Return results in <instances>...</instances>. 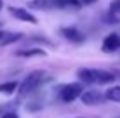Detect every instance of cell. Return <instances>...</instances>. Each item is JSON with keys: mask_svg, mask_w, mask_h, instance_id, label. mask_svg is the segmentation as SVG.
I'll use <instances>...</instances> for the list:
<instances>
[{"mask_svg": "<svg viewBox=\"0 0 120 118\" xmlns=\"http://www.w3.org/2000/svg\"><path fill=\"white\" fill-rule=\"evenodd\" d=\"M77 78L84 83H96V85H106L115 82L117 75L106 70H96V68H80L77 71Z\"/></svg>", "mask_w": 120, "mask_h": 118, "instance_id": "cell-1", "label": "cell"}, {"mask_svg": "<svg viewBox=\"0 0 120 118\" xmlns=\"http://www.w3.org/2000/svg\"><path fill=\"white\" fill-rule=\"evenodd\" d=\"M45 76H47V73H45L44 70H35V71H31L30 75H26V78L21 82V85H18L19 96L24 97V96L31 94V92H35L37 89L44 83Z\"/></svg>", "mask_w": 120, "mask_h": 118, "instance_id": "cell-2", "label": "cell"}, {"mask_svg": "<svg viewBox=\"0 0 120 118\" xmlns=\"http://www.w3.org/2000/svg\"><path fill=\"white\" fill-rule=\"evenodd\" d=\"M82 92H84V85L82 83H66L61 87L59 97L64 103H73L75 99H78L82 96Z\"/></svg>", "mask_w": 120, "mask_h": 118, "instance_id": "cell-3", "label": "cell"}, {"mask_svg": "<svg viewBox=\"0 0 120 118\" xmlns=\"http://www.w3.org/2000/svg\"><path fill=\"white\" fill-rule=\"evenodd\" d=\"M59 33L63 35L68 42H73V43H82L85 40V35L75 26H63L59 30Z\"/></svg>", "mask_w": 120, "mask_h": 118, "instance_id": "cell-4", "label": "cell"}, {"mask_svg": "<svg viewBox=\"0 0 120 118\" xmlns=\"http://www.w3.org/2000/svg\"><path fill=\"white\" fill-rule=\"evenodd\" d=\"M80 101L84 104H87V106H96V104H103L106 99H105V94H101L98 90H85V92H82Z\"/></svg>", "mask_w": 120, "mask_h": 118, "instance_id": "cell-5", "label": "cell"}, {"mask_svg": "<svg viewBox=\"0 0 120 118\" xmlns=\"http://www.w3.org/2000/svg\"><path fill=\"white\" fill-rule=\"evenodd\" d=\"M103 52H115V50H118L120 49V35L118 33H108L105 36V40H103Z\"/></svg>", "mask_w": 120, "mask_h": 118, "instance_id": "cell-6", "label": "cell"}, {"mask_svg": "<svg viewBox=\"0 0 120 118\" xmlns=\"http://www.w3.org/2000/svg\"><path fill=\"white\" fill-rule=\"evenodd\" d=\"M9 12H11V16H12V18L19 19V21L31 23V24H35V23H37V18H35V16H33L30 11L23 9V7H9Z\"/></svg>", "mask_w": 120, "mask_h": 118, "instance_id": "cell-7", "label": "cell"}, {"mask_svg": "<svg viewBox=\"0 0 120 118\" xmlns=\"http://www.w3.org/2000/svg\"><path fill=\"white\" fill-rule=\"evenodd\" d=\"M28 7L38 11H52L57 9V0H31V2H28Z\"/></svg>", "mask_w": 120, "mask_h": 118, "instance_id": "cell-8", "label": "cell"}, {"mask_svg": "<svg viewBox=\"0 0 120 118\" xmlns=\"http://www.w3.org/2000/svg\"><path fill=\"white\" fill-rule=\"evenodd\" d=\"M47 52L44 49H21L16 50V57H45Z\"/></svg>", "mask_w": 120, "mask_h": 118, "instance_id": "cell-9", "label": "cell"}, {"mask_svg": "<svg viewBox=\"0 0 120 118\" xmlns=\"http://www.w3.org/2000/svg\"><path fill=\"white\" fill-rule=\"evenodd\" d=\"M106 101H113V103H120V85H115V87H110L105 94Z\"/></svg>", "mask_w": 120, "mask_h": 118, "instance_id": "cell-10", "label": "cell"}, {"mask_svg": "<svg viewBox=\"0 0 120 118\" xmlns=\"http://www.w3.org/2000/svg\"><path fill=\"white\" fill-rule=\"evenodd\" d=\"M82 4L78 0H57V9H80Z\"/></svg>", "mask_w": 120, "mask_h": 118, "instance_id": "cell-11", "label": "cell"}, {"mask_svg": "<svg viewBox=\"0 0 120 118\" xmlns=\"http://www.w3.org/2000/svg\"><path fill=\"white\" fill-rule=\"evenodd\" d=\"M16 89H18V82H5V83H0V92H2V94L11 96V94H14V92H16Z\"/></svg>", "mask_w": 120, "mask_h": 118, "instance_id": "cell-12", "label": "cell"}, {"mask_svg": "<svg viewBox=\"0 0 120 118\" xmlns=\"http://www.w3.org/2000/svg\"><path fill=\"white\" fill-rule=\"evenodd\" d=\"M23 38V33H7V36L4 38V42L0 45H9V43H14V42H19Z\"/></svg>", "mask_w": 120, "mask_h": 118, "instance_id": "cell-13", "label": "cell"}, {"mask_svg": "<svg viewBox=\"0 0 120 118\" xmlns=\"http://www.w3.org/2000/svg\"><path fill=\"white\" fill-rule=\"evenodd\" d=\"M108 14H111V16H118L120 14V0H113V2L110 4Z\"/></svg>", "mask_w": 120, "mask_h": 118, "instance_id": "cell-14", "label": "cell"}, {"mask_svg": "<svg viewBox=\"0 0 120 118\" xmlns=\"http://www.w3.org/2000/svg\"><path fill=\"white\" fill-rule=\"evenodd\" d=\"M2 118H19L18 116V113H14V111H7V113H4Z\"/></svg>", "mask_w": 120, "mask_h": 118, "instance_id": "cell-15", "label": "cell"}, {"mask_svg": "<svg viewBox=\"0 0 120 118\" xmlns=\"http://www.w3.org/2000/svg\"><path fill=\"white\" fill-rule=\"evenodd\" d=\"M78 2H80L82 5H92V4H96L98 0H78Z\"/></svg>", "mask_w": 120, "mask_h": 118, "instance_id": "cell-16", "label": "cell"}, {"mask_svg": "<svg viewBox=\"0 0 120 118\" xmlns=\"http://www.w3.org/2000/svg\"><path fill=\"white\" fill-rule=\"evenodd\" d=\"M7 33H9V31H4V30H0V43L4 42V38L7 36Z\"/></svg>", "mask_w": 120, "mask_h": 118, "instance_id": "cell-17", "label": "cell"}, {"mask_svg": "<svg viewBox=\"0 0 120 118\" xmlns=\"http://www.w3.org/2000/svg\"><path fill=\"white\" fill-rule=\"evenodd\" d=\"M2 7H4V2H2V0H0V11H2Z\"/></svg>", "mask_w": 120, "mask_h": 118, "instance_id": "cell-18", "label": "cell"}]
</instances>
